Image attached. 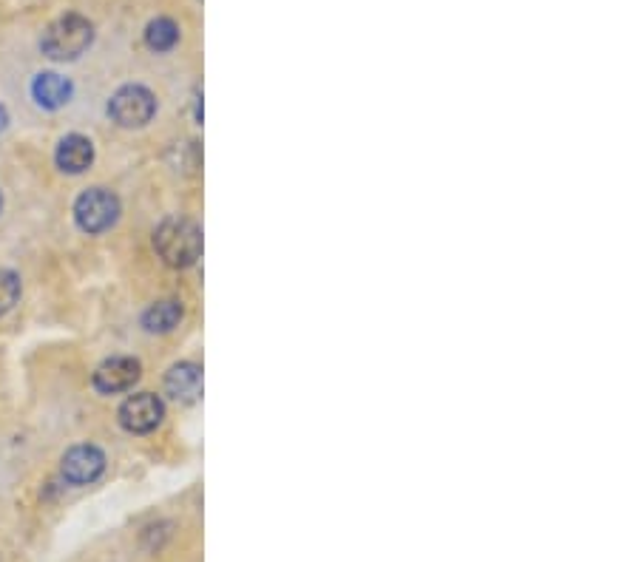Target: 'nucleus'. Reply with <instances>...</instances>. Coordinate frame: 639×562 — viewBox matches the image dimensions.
<instances>
[{"label":"nucleus","mask_w":639,"mask_h":562,"mask_svg":"<svg viewBox=\"0 0 639 562\" xmlns=\"http://www.w3.org/2000/svg\"><path fill=\"white\" fill-rule=\"evenodd\" d=\"M0 211H3V194H0Z\"/></svg>","instance_id":"15"},{"label":"nucleus","mask_w":639,"mask_h":562,"mask_svg":"<svg viewBox=\"0 0 639 562\" xmlns=\"http://www.w3.org/2000/svg\"><path fill=\"white\" fill-rule=\"evenodd\" d=\"M94 43V26L83 15H63L54 23L46 26V32L40 37V52L46 54L54 63H69L77 60L80 54Z\"/></svg>","instance_id":"1"},{"label":"nucleus","mask_w":639,"mask_h":562,"mask_svg":"<svg viewBox=\"0 0 639 562\" xmlns=\"http://www.w3.org/2000/svg\"><path fill=\"white\" fill-rule=\"evenodd\" d=\"M71 83L66 77H60V74H54V71H43V74H37L35 83H32V97L37 100V106L40 108H49V111H57V108H63L66 103L71 100Z\"/></svg>","instance_id":"10"},{"label":"nucleus","mask_w":639,"mask_h":562,"mask_svg":"<svg viewBox=\"0 0 639 562\" xmlns=\"http://www.w3.org/2000/svg\"><path fill=\"white\" fill-rule=\"evenodd\" d=\"M20 299V276L12 270H0V318L6 316Z\"/></svg>","instance_id":"13"},{"label":"nucleus","mask_w":639,"mask_h":562,"mask_svg":"<svg viewBox=\"0 0 639 562\" xmlns=\"http://www.w3.org/2000/svg\"><path fill=\"white\" fill-rule=\"evenodd\" d=\"M60 472L71 486H89L106 472V455H103V449H97L91 443L71 446L60 460Z\"/></svg>","instance_id":"5"},{"label":"nucleus","mask_w":639,"mask_h":562,"mask_svg":"<svg viewBox=\"0 0 639 562\" xmlns=\"http://www.w3.org/2000/svg\"><path fill=\"white\" fill-rule=\"evenodd\" d=\"M108 114L123 128H142L157 114V97L145 86H123L111 97Z\"/></svg>","instance_id":"4"},{"label":"nucleus","mask_w":639,"mask_h":562,"mask_svg":"<svg viewBox=\"0 0 639 562\" xmlns=\"http://www.w3.org/2000/svg\"><path fill=\"white\" fill-rule=\"evenodd\" d=\"M165 406L151 392H137L120 406V426L131 435H148L162 423Z\"/></svg>","instance_id":"6"},{"label":"nucleus","mask_w":639,"mask_h":562,"mask_svg":"<svg viewBox=\"0 0 639 562\" xmlns=\"http://www.w3.org/2000/svg\"><path fill=\"white\" fill-rule=\"evenodd\" d=\"M179 40V26L171 18H157L145 29V46L151 52H171Z\"/></svg>","instance_id":"12"},{"label":"nucleus","mask_w":639,"mask_h":562,"mask_svg":"<svg viewBox=\"0 0 639 562\" xmlns=\"http://www.w3.org/2000/svg\"><path fill=\"white\" fill-rule=\"evenodd\" d=\"M140 372L142 367L137 358H128V355L108 358L94 372V389L103 395H117V392L134 387L140 381Z\"/></svg>","instance_id":"7"},{"label":"nucleus","mask_w":639,"mask_h":562,"mask_svg":"<svg viewBox=\"0 0 639 562\" xmlns=\"http://www.w3.org/2000/svg\"><path fill=\"white\" fill-rule=\"evenodd\" d=\"M54 162L66 174H83L91 162H94V145L83 134H69V137H63L60 145H57Z\"/></svg>","instance_id":"9"},{"label":"nucleus","mask_w":639,"mask_h":562,"mask_svg":"<svg viewBox=\"0 0 639 562\" xmlns=\"http://www.w3.org/2000/svg\"><path fill=\"white\" fill-rule=\"evenodd\" d=\"M6 123H9V114H6V108L0 106V131L6 128Z\"/></svg>","instance_id":"14"},{"label":"nucleus","mask_w":639,"mask_h":562,"mask_svg":"<svg viewBox=\"0 0 639 562\" xmlns=\"http://www.w3.org/2000/svg\"><path fill=\"white\" fill-rule=\"evenodd\" d=\"M120 219V199L106 188H89L74 202V222L83 233H103Z\"/></svg>","instance_id":"3"},{"label":"nucleus","mask_w":639,"mask_h":562,"mask_svg":"<svg viewBox=\"0 0 639 562\" xmlns=\"http://www.w3.org/2000/svg\"><path fill=\"white\" fill-rule=\"evenodd\" d=\"M179 321H182V304L174 299L157 301L142 313V327L148 333H171Z\"/></svg>","instance_id":"11"},{"label":"nucleus","mask_w":639,"mask_h":562,"mask_svg":"<svg viewBox=\"0 0 639 562\" xmlns=\"http://www.w3.org/2000/svg\"><path fill=\"white\" fill-rule=\"evenodd\" d=\"M154 247L168 267H191L202 256V230L191 219H165L154 230Z\"/></svg>","instance_id":"2"},{"label":"nucleus","mask_w":639,"mask_h":562,"mask_svg":"<svg viewBox=\"0 0 639 562\" xmlns=\"http://www.w3.org/2000/svg\"><path fill=\"white\" fill-rule=\"evenodd\" d=\"M165 395L177 404H194L202 395V369L194 361L174 364L165 375Z\"/></svg>","instance_id":"8"}]
</instances>
